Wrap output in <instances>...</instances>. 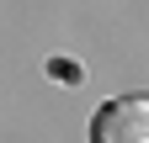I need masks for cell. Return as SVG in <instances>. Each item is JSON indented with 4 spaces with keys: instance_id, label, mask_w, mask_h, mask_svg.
<instances>
[{
    "instance_id": "6da1fadb",
    "label": "cell",
    "mask_w": 149,
    "mask_h": 143,
    "mask_svg": "<svg viewBox=\"0 0 149 143\" xmlns=\"http://www.w3.org/2000/svg\"><path fill=\"white\" fill-rule=\"evenodd\" d=\"M91 143H149V101L123 96L91 117Z\"/></svg>"
}]
</instances>
